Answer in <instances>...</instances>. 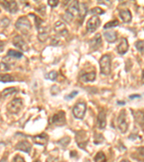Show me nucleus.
<instances>
[{"mask_svg":"<svg viewBox=\"0 0 144 162\" xmlns=\"http://www.w3.org/2000/svg\"><path fill=\"white\" fill-rule=\"evenodd\" d=\"M89 43H90L91 47H92V48H94V49H97V48L100 46L101 44H102V38H101L100 34H97V35H95V37H94V38L91 40Z\"/></svg>","mask_w":144,"mask_h":162,"instance_id":"nucleus-18","label":"nucleus"},{"mask_svg":"<svg viewBox=\"0 0 144 162\" xmlns=\"http://www.w3.org/2000/svg\"><path fill=\"white\" fill-rule=\"evenodd\" d=\"M1 5L10 13H16L18 12V5L14 1H4L1 2Z\"/></svg>","mask_w":144,"mask_h":162,"instance_id":"nucleus-12","label":"nucleus"},{"mask_svg":"<svg viewBox=\"0 0 144 162\" xmlns=\"http://www.w3.org/2000/svg\"><path fill=\"white\" fill-rule=\"evenodd\" d=\"M38 39L41 42H45V40L48 37V27L42 26L40 28H38Z\"/></svg>","mask_w":144,"mask_h":162,"instance_id":"nucleus-16","label":"nucleus"},{"mask_svg":"<svg viewBox=\"0 0 144 162\" xmlns=\"http://www.w3.org/2000/svg\"><path fill=\"white\" fill-rule=\"evenodd\" d=\"M135 47L142 54L144 55V41H140L135 43Z\"/></svg>","mask_w":144,"mask_h":162,"instance_id":"nucleus-30","label":"nucleus"},{"mask_svg":"<svg viewBox=\"0 0 144 162\" xmlns=\"http://www.w3.org/2000/svg\"><path fill=\"white\" fill-rule=\"evenodd\" d=\"M104 35L105 37V39L109 43H114L116 41L118 38V34L115 31H109L104 33Z\"/></svg>","mask_w":144,"mask_h":162,"instance_id":"nucleus-20","label":"nucleus"},{"mask_svg":"<svg viewBox=\"0 0 144 162\" xmlns=\"http://www.w3.org/2000/svg\"><path fill=\"white\" fill-rule=\"evenodd\" d=\"M58 2H58V0H49L48 2V4L51 7H56L58 5Z\"/></svg>","mask_w":144,"mask_h":162,"instance_id":"nucleus-35","label":"nucleus"},{"mask_svg":"<svg viewBox=\"0 0 144 162\" xmlns=\"http://www.w3.org/2000/svg\"><path fill=\"white\" fill-rule=\"evenodd\" d=\"M22 106H23L22 100H21V99L17 98L14 99L13 100H12V101L7 104V111L9 112L10 114L16 115L20 112V110H22Z\"/></svg>","mask_w":144,"mask_h":162,"instance_id":"nucleus-3","label":"nucleus"},{"mask_svg":"<svg viewBox=\"0 0 144 162\" xmlns=\"http://www.w3.org/2000/svg\"><path fill=\"white\" fill-rule=\"evenodd\" d=\"M51 123L57 126H61L66 124L65 113L63 111L58 112L54 115L51 119Z\"/></svg>","mask_w":144,"mask_h":162,"instance_id":"nucleus-8","label":"nucleus"},{"mask_svg":"<svg viewBox=\"0 0 144 162\" xmlns=\"http://www.w3.org/2000/svg\"><path fill=\"white\" fill-rule=\"evenodd\" d=\"M60 89L59 88H58L57 86H53L52 88H51V93H53V95H56V94H58V92H59Z\"/></svg>","mask_w":144,"mask_h":162,"instance_id":"nucleus-37","label":"nucleus"},{"mask_svg":"<svg viewBox=\"0 0 144 162\" xmlns=\"http://www.w3.org/2000/svg\"><path fill=\"white\" fill-rule=\"evenodd\" d=\"M134 117L137 123L140 125H144V113L142 111H136L134 114Z\"/></svg>","mask_w":144,"mask_h":162,"instance_id":"nucleus-22","label":"nucleus"},{"mask_svg":"<svg viewBox=\"0 0 144 162\" xmlns=\"http://www.w3.org/2000/svg\"><path fill=\"white\" fill-rule=\"evenodd\" d=\"M7 56L10 57H14L15 58H20L22 56V54L14 50H9L7 52Z\"/></svg>","mask_w":144,"mask_h":162,"instance_id":"nucleus-26","label":"nucleus"},{"mask_svg":"<svg viewBox=\"0 0 144 162\" xmlns=\"http://www.w3.org/2000/svg\"><path fill=\"white\" fill-rule=\"evenodd\" d=\"M13 162H25V160L22 157H21L20 156H18L17 155L16 156H15L13 159Z\"/></svg>","mask_w":144,"mask_h":162,"instance_id":"nucleus-39","label":"nucleus"},{"mask_svg":"<svg viewBox=\"0 0 144 162\" xmlns=\"http://www.w3.org/2000/svg\"><path fill=\"white\" fill-rule=\"evenodd\" d=\"M99 64H100V71L102 74L107 75L110 73L111 59L109 55H104L101 58Z\"/></svg>","mask_w":144,"mask_h":162,"instance_id":"nucleus-4","label":"nucleus"},{"mask_svg":"<svg viewBox=\"0 0 144 162\" xmlns=\"http://www.w3.org/2000/svg\"><path fill=\"white\" fill-rule=\"evenodd\" d=\"M57 76H58V74H57L56 71H51L49 74H47L46 75H45V78L51 80V81H55L57 78Z\"/></svg>","mask_w":144,"mask_h":162,"instance_id":"nucleus-31","label":"nucleus"},{"mask_svg":"<svg viewBox=\"0 0 144 162\" xmlns=\"http://www.w3.org/2000/svg\"><path fill=\"white\" fill-rule=\"evenodd\" d=\"M33 140L36 144L41 145V146H45L48 143V136L45 133H42V134L35 136L33 138Z\"/></svg>","mask_w":144,"mask_h":162,"instance_id":"nucleus-14","label":"nucleus"},{"mask_svg":"<svg viewBox=\"0 0 144 162\" xmlns=\"http://www.w3.org/2000/svg\"><path fill=\"white\" fill-rule=\"evenodd\" d=\"M85 162H91V161L89 160H88V159H87V160H85Z\"/></svg>","mask_w":144,"mask_h":162,"instance_id":"nucleus-45","label":"nucleus"},{"mask_svg":"<svg viewBox=\"0 0 144 162\" xmlns=\"http://www.w3.org/2000/svg\"><path fill=\"white\" fill-rule=\"evenodd\" d=\"M69 141H70L69 138L67 137V138H62V139H61V140L59 141V143H61V146H67V145L68 144Z\"/></svg>","mask_w":144,"mask_h":162,"instance_id":"nucleus-34","label":"nucleus"},{"mask_svg":"<svg viewBox=\"0 0 144 162\" xmlns=\"http://www.w3.org/2000/svg\"><path fill=\"white\" fill-rule=\"evenodd\" d=\"M97 123L99 128L104 129L106 126V113L105 111H101L97 117Z\"/></svg>","mask_w":144,"mask_h":162,"instance_id":"nucleus-19","label":"nucleus"},{"mask_svg":"<svg viewBox=\"0 0 144 162\" xmlns=\"http://www.w3.org/2000/svg\"><path fill=\"white\" fill-rule=\"evenodd\" d=\"M79 2L77 1H74L70 4L68 6V9H66V15L64 17V19L66 20L67 22H69L72 20L73 17L79 15Z\"/></svg>","mask_w":144,"mask_h":162,"instance_id":"nucleus-2","label":"nucleus"},{"mask_svg":"<svg viewBox=\"0 0 144 162\" xmlns=\"http://www.w3.org/2000/svg\"><path fill=\"white\" fill-rule=\"evenodd\" d=\"M0 162H7V159H6V158H4L3 159H2V160L0 161Z\"/></svg>","mask_w":144,"mask_h":162,"instance_id":"nucleus-43","label":"nucleus"},{"mask_svg":"<svg viewBox=\"0 0 144 162\" xmlns=\"http://www.w3.org/2000/svg\"><path fill=\"white\" fill-rule=\"evenodd\" d=\"M96 78V74L95 71H92L90 73H86L83 75L81 76V79L82 81L85 82H88V81H93Z\"/></svg>","mask_w":144,"mask_h":162,"instance_id":"nucleus-21","label":"nucleus"},{"mask_svg":"<svg viewBox=\"0 0 144 162\" xmlns=\"http://www.w3.org/2000/svg\"><path fill=\"white\" fill-rule=\"evenodd\" d=\"M100 138H103V137H102V135L97 134L96 136H95V143H96V144H99V143H102V142L103 141V140H100Z\"/></svg>","mask_w":144,"mask_h":162,"instance_id":"nucleus-36","label":"nucleus"},{"mask_svg":"<svg viewBox=\"0 0 144 162\" xmlns=\"http://www.w3.org/2000/svg\"><path fill=\"white\" fill-rule=\"evenodd\" d=\"M17 89H15V87H11V88H7L5 89L3 92H2V97L5 98V97H8V96H10L12 94H15L17 92Z\"/></svg>","mask_w":144,"mask_h":162,"instance_id":"nucleus-23","label":"nucleus"},{"mask_svg":"<svg viewBox=\"0 0 144 162\" xmlns=\"http://www.w3.org/2000/svg\"><path fill=\"white\" fill-rule=\"evenodd\" d=\"M128 49V43L127 41L126 38H121L120 43L119 45H118L117 48V51H118V54H125L127 52Z\"/></svg>","mask_w":144,"mask_h":162,"instance_id":"nucleus-15","label":"nucleus"},{"mask_svg":"<svg viewBox=\"0 0 144 162\" xmlns=\"http://www.w3.org/2000/svg\"><path fill=\"white\" fill-rule=\"evenodd\" d=\"M14 81V78L9 74H0V81L3 83L12 82Z\"/></svg>","mask_w":144,"mask_h":162,"instance_id":"nucleus-24","label":"nucleus"},{"mask_svg":"<svg viewBox=\"0 0 144 162\" xmlns=\"http://www.w3.org/2000/svg\"><path fill=\"white\" fill-rule=\"evenodd\" d=\"M77 94H78V92L74 91V92H71L70 94L66 96V100H71V99L74 98V97L76 95H77Z\"/></svg>","mask_w":144,"mask_h":162,"instance_id":"nucleus-38","label":"nucleus"},{"mask_svg":"<svg viewBox=\"0 0 144 162\" xmlns=\"http://www.w3.org/2000/svg\"><path fill=\"white\" fill-rule=\"evenodd\" d=\"M120 18H121L122 21L124 22H130L131 21V19H132V15H131L130 12L128 10V9H123V10H121L119 13Z\"/></svg>","mask_w":144,"mask_h":162,"instance_id":"nucleus-17","label":"nucleus"},{"mask_svg":"<svg viewBox=\"0 0 144 162\" xmlns=\"http://www.w3.org/2000/svg\"><path fill=\"white\" fill-rule=\"evenodd\" d=\"M118 104H120V105H122V104H125V102H118Z\"/></svg>","mask_w":144,"mask_h":162,"instance_id":"nucleus-42","label":"nucleus"},{"mask_svg":"<svg viewBox=\"0 0 144 162\" xmlns=\"http://www.w3.org/2000/svg\"><path fill=\"white\" fill-rule=\"evenodd\" d=\"M13 45L22 51H28L29 50L28 44L25 43V41L20 35H17L14 38Z\"/></svg>","mask_w":144,"mask_h":162,"instance_id":"nucleus-9","label":"nucleus"},{"mask_svg":"<svg viewBox=\"0 0 144 162\" xmlns=\"http://www.w3.org/2000/svg\"><path fill=\"white\" fill-rule=\"evenodd\" d=\"M142 82L144 84V70L143 71V74H142Z\"/></svg>","mask_w":144,"mask_h":162,"instance_id":"nucleus-41","label":"nucleus"},{"mask_svg":"<svg viewBox=\"0 0 144 162\" xmlns=\"http://www.w3.org/2000/svg\"><path fill=\"white\" fill-rule=\"evenodd\" d=\"M87 7H86V5L82 3L81 4V7H79V15H80L81 18L83 19V18L85 17V15H87Z\"/></svg>","mask_w":144,"mask_h":162,"instance_id":"nucleus-27","label":"nucleus"},{"mask_svg":"<svg viewBox=\"0 0 144 162\" xmlns=\"http://www.w3.org/2000/svg\"><path fill=\"white\" fill-rule=\"evenodd\" d=\"M121 162H130L129 161H128V160H123V161H122Z\"/></svg>","mask_w":144,"mask_h":162,"instance_id":"nucleus-44","label":"nucleus"},{"mask_svg":"<svg viewBox=\"0 0 144 162\" xmlns=\"http://www.w3.org/2000/svg\"><path fill=\"white\" fill-rule=\"evenodd\" d=\"M31 148H32V146H31L30 143L29 142L26 141V140L20 142L15 146V149L16 150H21V151L25 152V153H30Z\"/></svg>","mask_w":144,"mask_h":162,"instance_id":"nucleus-13","label":"nucleus"},{"mask_svg":"<svg viewBox=\"0 0 144 162\" xmlns=\"http://www.w3.org/2000/svg\"><path fill=\"white\" fill-rule=\"evenodd\" d=\"M15 27L18 30L22 33L23 34L29 33L32 28V25H31L30 22L29 20L26 18V17H21L18 19L17 21L16 24H15Z\"/></svg>","mask_w":144,"mask_h":162,"instance_id":"nucleus-1","label":"nucleus"},{"mask_svg":"<svg viewBox=\"0 0 144 162\" xmlns=\"http://www.w3.org/2000/svg\"><path fill=\"white\" fill-rule=\"evenodd\" d=\"M90 13L95 14V15H102V14L105 13V11L99 7H95L91 9Z\"/></svg>","mask_w":144,"mask_h":162,"instance_id":"nucleus-32","label":"nucleus"},{"mask_svg":"<svg viewBox=\"0 0 144 162\" xmlns=\"http://www.w3.org/2000/svg\"><path fill=\"white\" fill-rule=\"evenodd\" d=\"M95 162H106V156H105V153L102 151H99L97 153L95 158Z\"/></svg>","mask_w":144,"mask_h":162,"instance_id":"nucleus-25","label":"nucleus"},{"mask_svg":"<svg viewBox=\"0 0 144 162\" xmlns=\"http://www.w3.org/2000/svg\"><path fill=\"white\" fill-rule=\"evenodd\" d=\"M34 162H40V161H38V160H36V161H34Z\"/></svg>","mask_w":144,"mask_h":162,"instance_id":"nucleus-46","label":"nucleus"},{"mask_svg":"<svg viewBox=\"0 0 144 162\" xmlns=\"http://www.w3.org/2000/svg\"><path fill=\"white\" fill-rule=\"evenodd\" d=\"M9 68V66L7 65L5 63H0V71H7Z\"/></svg>","mask_w":144,"mask_h":162,"instance_id":"nucleus-33","label":"nucleus"},{"mask_svg":"<svg viewBox=\"0 0 144 162\" xmlns=\"http://www.w3.org/2000/svg\"><path fill=\"white\" fill-rule=\"evenodd\" d=\"M100 25V20L97 16H93L89 20L87 24V29L89 32L93 33Z\"/></svg>","mask_w":144,"mask_h":162,"instance_id":"nucleus-7","label":"nucleus"},{"mask_svg":"<svg viewBox=\"0 0 144 162\" xmlns=\"http://www.w3.org/2000/svg\"><path fill=\"white\" fill-rule=\"evenodd\" d=\"M76 142L80 148H84L87 146V143L88 142V136L87 134L85 131H80L76 133Z\"/></svg>","mask_w":144,"mask_h":162,"instance_id":"nucleus-10","label":"nucleus"},{"mask_svg":"<svg viewBox=\"0 0 144 162\" xmlns=\"http://www.w3.org/2000/svg\"><path fill=\"white\" fill-rule=\"evenodd\" d=\"M118 25H119V21L115 20L111 21V22H109L107 24H105V25H104V28H105V29H108V28L116 27L118 26Z\"/></svg>","mask_w":144,"mask_h":162,"instance_id":"nucleus-28","label":"nucleus"},{"mask_svg":"<svg viewBox=\"0 0 144 162\" xmlns=\"http://www.w3.org/2000/svg\"><path fill=\"white\" fill-rule=\"evenodd\" d=\"M87 106L85 103L80 102L76 104L73 109V114L76 118L82 119L86 112Z\"/></svg>","mask_w":144,"mask_h":162,"instance_id":"nucleus-6","label":"nucleus"},{"mask_svg":"<svg viewBox=\"0 0 144 162\" xmlns=\"http://www.w3.org/2000/svg\"><path fill=\"white\" fill-rule=\"evenodd\" d=\"M140 97H141V96L138 95V94H133V95L130 96V98L131 100H133L134 98H139Z\"/></svg>","mask_w":144,"mask_h":162,"instance_id":"nucleus-40","label":"nucleus"},{"mask_svg":"<svg viewBox=\"0 0 144 162\" xmlns=\"http://www.w3.org/2000/svg\"><path fill=\"white\" fill-rule=\"evenodd\" d=\"M54 31L58 35L61 36H66L68 34V31L66 27V25L61 21H58L55 22L54 25Z\"/></svg>","mask_w":144,"mask_h":162,"instance_id":"nucleus-11","label":"nucleus"},{"mask_svg":"<svg viewBox=\"0 0 144 162\" xmlns=\"http://www.w3.org/2000/svg\"><path fill=\"white\" fill-rule=\"evenodd\" d=\"M118 126L122 133H125L128 130V125L126 120V113L125 110H122L118 116Z\"/></svg>","mask_w":144,"mask_h":162,"instance_id":"nucleus-5","label":"nucleus"},{"mask_svg":"<svg viewBox=\"0 0 144 162\" xmlns=\"http://www.w3.org/2000/svg\"><path fill=\"white\" fill-rule=\"evenodd\" d=\"M137 156L138 157V160L144 162V147L139 148L137 150Z\"/></svg>","mask_w":144,"mask_h":162,"instance_id":"nucleus-29","label":"nucleus"}]
</instances>
